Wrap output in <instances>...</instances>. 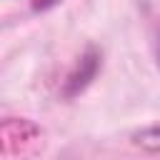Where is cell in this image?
<instances>
[{
  "instance_id": "obj_1",
  "label": "cell",
  "mask_w": 160,
  "mask_h": 160,
  "mask_svg": "<svg viewBox=\"0 0 160 160\" xmlns=\"http://www.w3.org/2000/svg\"><path fill=\"white\" fill-rule=\"evenodd\" d=\"M45 148V132L28 118H8L0 125L2 160H35Z\"/></svg>"
},
{
  "instance_id": "obj_2",
  "label": "cell",
  "mask_w": 160,
  "mask_h": 160,
  "mask_svg": "<svg viewBox=\"0 0 160 160\" xmlns=\"http://www.w3.org/2000/svg\"><path fill=\"white\" fill-rule=\"evenodd\" d=\"M100 65H102V55H100V50L98 48H88L80 58H78V62L72 65V70L65 75V80H62V98H75V95H80L88 85H90V80L98 75V70H100Z\"/></svg>"
},
{
  "instance_id": "obj_3",
  "label": "cell",
  "mask_w": 160,
  "mask_h": 160,
  "mask_svg": "<svg viewBox=\"0 0 160 160\" xmlns=\"http://www.w3.org/2000/svg\"><path fill=\"white\" fill-rule=\"evenodd\" d=\"M132 142L148 152H160V125H150V128H142L132 135Z\"/></svg>"
},
{
  "instance_id": "obj_4",
  "label": "cell",
  "mask_w": 160,
  "mask_h": 160,
  "mask_svg": "<svg viewBox=\"0 0 160 160\" xmlns=\"http://www.w3.org/2000/svg\"><path fill=\"white\" fill-rule=\"evenodd\" d=\"M55 2H58V0H35V2H32V8H35V10H45V8L55 5Z\"/></svg>"
},
{
  "instance_id": "obj_5",
  "label": "cell",
  "mask_w": 160,
  "mask_h": 160,
  "mask_svg": "<svg viewBox=\"0 0 160 160\" xmlns=\"http://www.w3.org/2000/svg\"><path fill=\"white\" fill-rule=\"evenodd\" d=\"M155 50H158V60H160V32H158V42H155Z\"/></svg>"
}]
</instances>
